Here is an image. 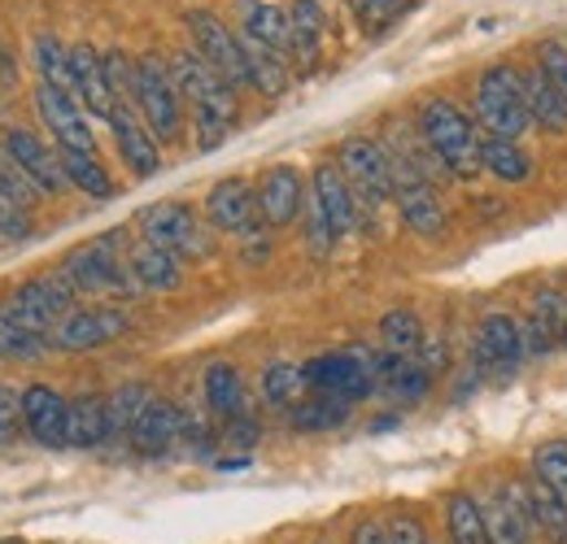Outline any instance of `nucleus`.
Segmentation results:
<instances>
[{
  "label": "nucleus",
  "mask_w": 567,
  "mask_h": 544,
  "mask_svg": "<svg viewBox=\"0 0 567 544\" xmlns=\"http://www.w3.org/2000/svg\"><path fill=\"white\" fill-rule=\"evenodd\" d=\"M319 40H323V4L319 0H292V9H288V49L297 57L315 62Z\"/></svg>",
  "instance_id": "c85d7f7f"
},
{
  "label": "nucleus",
  "mask_w": 567,
  "mask_h": 544,
  "mask_svg": "<svg viewBox=\"0 0 567 544\" xmlns=\"http://www.w3.org/2000/svg\"><path fill=\"white\" fill-rule=\"evenodd\" d=\"M445 519H450V536L454 544H489V523H485V505L472 492H454L445 501Z\"/></svg>",
  "instance_id": "7c9ffc66"
},
{
  "label": "nucleus",
  "mask_w": 567,
  "mask_h": 544,
  "mask_svg": "<svg viewBox=\"0 0 567 544\" xmlns=\"http://www.w3.org/2000/svg\"><path fill=\"white\" fill-rule=\"evenodd\" d=\"M132 101L141 105L144 127L157 139H175L179 136V87L171 79V70H162V62L141 57L136 62V83H132Z\"/></svg>",
  "instance_id": "0eeeda50"
},
{
  "label": "nucleus",
  "mask_w": 567,
  "mask_h": 544,
  "mask_svg": "<svg viewBox=\"0 0 567 544\" xmlns=\"http://www.w3.org/2000/svg\"><path fill=\"white\" fill-rule=\"evenodd\" d=\"M35 66L44 74V83L62 87V92H74V70H71V49L53 35H40L35 40Z\"/></svg>",
  "instance_id": "a19ab883"
},
{
  "label": "nucleus",
  "mask_w": 567,
  "mask_h": 544,
  "mask_svg": "<svg viewBox=\"0 0 567 544\" xmlns=\"http://www.w3.org/2000/svg\"><path fill=\"white\" fill-rule=\"evenodd\" d=\"M528 348L550 353L559 341H567V296L559 292H542L533 305V323H528Z\"/></svg>",
  "instance_id": "393cba45"
},
{
  "label": "nucleus",
  "mask_w": 567,
  "mask_h": 544,
  "mask_svg": "<svg viewBox=\"0 0 567 544\" xmlns=\"http://www.w3.org/2000/svg\"><path fill=\"white\" fill-rule=\"evenodd\" d=\"M58 274L71 283L74 292H123L127 283H136L127 262L118 258V240L114 236L110 240H92V244L66 253Z\"/></svg>",
  "instance_id": "6e6552de"
},
{
  "label": "nucleus",
  "mask_w": 567,
  "mask_h": 544,
  "mask_svg": "<svg viewBox=\"0 0 567 544\" xmlns=\"http://www.w3.org/2000/svg\"><path fill=\"white\" fill-rule=\"evenodd\" d=\"M354 544H393V541H389V527L384 523H362L354 532Z\"/></svg>",
  "instance_id": "de8ad7c7"
},
{
  "label": "nucleus",
  "mask_w": 567,
  "mask_h": 544,
  "mask_svg": "<svg viewBox=\"0 0 567 544\" xmlns=\"http://www.w3.org/2000/svg\"><path fill=\"white\" fill-rule=\"evenodd\" d=\"M71 70H74V96L96 114V118H110L114 114V92H110V79H105V57H96L87 44L71 49Z\"/></svg>",
  "instance_id": "412c9836"
},
{
  "label": "nucleus",
  "mask_w": 567,
  "mask_h": 544,
  "mask_svg": "<svg viewBox=\"0 0 567 544\" xmlns=\"http://www.w3.org/2000/svg\"><path fill=\"white\" fill-rule=\"evenodd\" d=\"M127 271L136 279V287H148V292H171V287H179V279H184L179 258L166 253V249H157V244H141V249L127 258Z\"/></svg>",
  "instance_id": "b1692460"
},
{
  "label": "nucleus",
  "mask_w": 567,
  "mask_h": 544,
  "mask_svg": "<svg viewBox=\"0 0 567 544\" xmlns=\"http://www.w3.org/2000/svg\"><path fill=\"white\" fill-rule=\"evenodd\" d=\"M18 422H22V393L0 388V444H9V440H13Z\"/></svg>",
  "instance_id": "c03bdc74"
},
{
  "label": "nucleus",
  "mask_w": 567,
  "mask_h": 544,
  "mask_svg": "<svg viewBox=\"0 0 567 544\" xmlns=\"http://www.w3.org/2000/svg\"><path fill=\"white\" fill-rule=\"evenodd\" d=\"M528 505L519 501L515 488H497L494 505L485 510L489 523V544H528Z\"/></svg>",
  "instance_id": "5701e85b"
},
{
  "label": "nucleus",
  "mask_w": 567,
  "mask_h": 544,
  "mask_svg": "<svg viewBox=\"0 0 567 544\" xmlns=\"http://www.w3.org/2000/svg\"><path fill=\"white\" fill-rule=\"evenodd\" d=\"M22 427L44 444V449H62L66 444V427H71V406L44 388V384H31L22 393Z\"/></svg>",
  "instance_id": "f3484780"
},
{
  "label": "nucleus",
  "mask_w": 567,
  "mask_h": 544,
  "mask_svg": "<svg viewBox=\"0 0 567 544\" xmlns=\"http://www.w3.org/2000/svg\"><path fill=\"white\" fill-rule=\"evenodd\" d=\"M528 514L537 519V527L550 536L555 544H567V505L546 488L533 479V492H528Z\"/></svg>",
  "instance_id": "4c0bfd02"
},
{
  "label": "nucleus",
  "mask_w": 567,
  "mask_h": 544,
  "mask_svg": "<svg viewBox=\"0 0 567 544\" xmlns=\"http://www.w3.org/2000/svg\"><path fill=\"white\" fill-rule=\"evenodd\" d=\"M13 74H18V70H13V62H9V53L0 49V79H13Z\"/></svg>",
  "instance_id": "09e8293b"
},
{
  "label": "nucleus",
  "mask_w": 567,
  "mask_h": 544,
  "mask_svg": "<svg viewBox=\"0 0 567 544\" xmlns=\"http://www.w3.org/2000/svg\"><path fill=\"white\" fill-rule=\"evenodd\" d=\"M110 127H114V144H118V157L127 161V170H132L136 179H153V175L162 170V153H157L153 132L144 127L136 114H132V105H127V101H118V105H114Z\"/></svg>",
  "instance_id": "4468645a"
},
{
  "label": "nucleus",
  "mask_w": 567,
  "mask_h": 544,
  "mask_svg": "<svg viewBox=\"0 0 567 544\" xmlns=\"http://www.w3.org/2000/svg\"><path fill=\"white\" fill-rule=\"evenodd\" d=\"M354 414V401H341V397H328V393H315L306 401L288 409V422L297 431H337L341 422H350Z\"/></svg>",
  "instance_id": "a878e982"
},
{
  "label": "nucleus",
  "mask_w": 567,
  "mask_h": 544,
  "mask_svg": "<svg viewBox=\"0 0 567 544\" xmlns=\"http://www.w3.org/2000/svg\"><path fill=\"white\" fill-rule=\"evenodd\" d=\"M420 139H424L427 157L454 175V179H476L481 166V136H476V123L454 105V101H441L432 96L420 109Z\"/></svg>",
  "instance_id": "f03ea898"
},
{
  "label": "nucleus",
  "mask_w": 567,
  "mask_h": 544,
  "mask_svg": "<svg viewBox=\"0 0 567 544\" xmlns=\"http://www.w3.org/2000/svg\"><path fill=\"white\" fill-rule=\"evenodd\" d=\"M402 4H406V0H354L358 18H362L371 31L384 27V22H393V18L402 13Z\"/></svg>",
  "instance_id": "37998d69"
},
{
  "label": "nucleus",
  "mask_w": 567,
  "mask_h": 544,
  "mask_svg": "<svg viewBox=\"0 0 567 544\" xmlns=\"http://www.w3.org/2000/svg\"><path fill=\"white\" fill-rule=\"evenodd\" d=\"M110 440V409L101 397H79L71 401V427H66V444L71 449H96Z\"/></svg>",
  "instance_id": "bb28decb"
},
{
  "label": "nucleus",
  "mask_w": 567,
  "mask_h": 544,
  "mask_svg": "<svg viewBox=\"0 0 567 544\" xmlns=\"http://www.w3.org/2000/svg\"><path fill=\"white\" fill-rule=\"evenodd\" d=\"M141 231H144V244H157V249L175 253L179 262H184V258H206V253H210V236L202 231L197 213L179 201L148 205V209L141 213Z\"/></svg>",
  "instance_id": "39448f33"
},
{
  "label": "nucleus",
  "mask_w": 567,
  "mask_h": 544,
  "mask_svg": "<svg viewBox=\"0 0 567 544\" xmlns=\"http://www.w3.org/2000/svg\"><path fill=\"white\" fill-rule=\"evenodd\" d=\"M537 66L546 70V79H550V83H555V87L567 96V49H564V44H542Z\"/></svg>",
  "instance_id": "79ce46f5"
},
{
  "label": "nucleus",
  "mask_w": 567,
  "mask_h": 544,
  "mask_svg": "<svg viewBox=\"0 0 567 544\" xmlns=\"http://www.w3.org/2000/svg\"><path fill=\"white\" fill-rule=\"evenodd\" d=\"M301 388H310V384H306V370L292 366V362H271V366L262 370V397H267L271 406L292 409L301 401Z\"/></svg>",
  "instance_id": "e433bc0d"
},
{
  "label": "nucleus",
  "mask_w": 567,
  "mask_h": 544,
  "mask_svg": "<svg viewBox=\"0 0 567 544\" xmlns=\"http://www.w3.org/2000/svg\"><path fill=\"white\" fill-rule=\"evenodd\" d=\"M0 544H22V541H0Z\"/></svg>",
  "instance_id": "3c124183"
},
{
  "label": "nucleus",
  "mask_w": 567,
  "mask_h": 544,
  "mask_svg": "<svg viewBox=\"0 0 567 544\" xmlns=\"http://www.w3.org/2000/svg\"><path fill=\"white\" fill-rule=\"evenodd\" d=\"M337 166L350 179V188L362 205L375 209V205L393 201V161H389L384 144L367 136H350L337 153Z\"/></svg>",
  "instance_id": "423d86ee"
},
{
  "label": "nucleus",
  "mask_w": 567,
  "mask_h": 544,
  "mask_svg": "<svg viewBox=\"0 0 567 544\" xmlns=\"http://www.w3.org/2000/svg\"><path fill=\"white\" fill-rule=\"evenodd\" d=\"M245 13V35L276 49V53H288V13H280L276 4H262V0H245L240 4Z\"/></svg>",
  "instance_id": "473e14b6"
},
{
  "label": "nucleus",
  "mask_w": 567,
  "mask_h": 544,
  "mask_svg": "<svg viewBox=\"0 0 567 544\" xmlns=\"http://www.w3.org/2000/svg\"><path fill=\"white\" fill-rule=\"evenodd\" d=\"M0 161H9V144H0Z\"/></svg>",
  "instance_id": "8fccbe9b"
},
{
  "label": "nucleus",
  "mask_w": 567,
  "mask_h": 544,
  "mask_svg": "<svg viewBox=\"0 0 567 544\" xmlns=\"http://www.w3.org/2000/svg\"><path fill=\"white\" fill-rule=\"evenodd\" d=\"M476 118L494 139H519L533 118L524 105V74L511 66H489L476 83Z\"/></svg>",
  "instance_id": "7ed1b4c3"
},
{
  "label": "nucleus",
  "mask_w": 567,
  "mask_h": 544,
  "mask_svg": "<svg viewBox=\"0 0 567 544\" xmlns=\"http://www.w3.org/2000/svg\"><path fill=\"white\" fill-rule=\"evenodd\" d=\"M44 344H49V336L31 332V327L9 310V301L0 305V357H18V362H27V357H40Z\"/></svg>",
  "instance_id": "f704fd0d"
},
{
  "label": "nucleus",
  "mask_w": 567,
  "mask_h": 544,
  "mask_svg": "<svg viewBox=\"0 0 567 544\" xmlns=\"http://www.w3.org/2000/svg\"><path fill=\"white\" fill-rule=\"evenodd\" d=\"M148 401H153V397H148L144 384H123V388L105 401V409H110V436H132V427L141 422V414Z\"/></svg>",
  "instance_id": "58836bf2"
},
{
  "label": "nucleus",
  "mask_w": 567,
  "mask_h": 544,
  "mask_svg": "<svg viewBox=\"0 0 567 544\" xmlns=\"http://www.w3.org/2000/svg\"><path fill=\"white\" fill-rule=\"evenodd\" d=\"M35 109H40V123L53 132L58 148H74V153H96L92 127H87L83 109L74 105L71 92H62V87H53V83H40V87H35Z\"/></svg>",
  "instance_id": "9b49d317"
},
{
  "label": "nucleus",
  "mask_w": 567,
  "mask_h": 544,
  "mask_svg": "<svg viewBox=\"0 0 567 544\" xmlns=\"http://www.w3.org/2000/svg\"><path fill=\"white\" fill-rule=\"evenodd\" d=\"M481 166L502 179V184H524L528 179V170H533V157L519 148V139H485L481 144Z\"/></svg>",
  "instance_id": "2f4dec72"
},
{
  "label": "nucleus",
  "mask_w": 567,
  "mask_h": 544,
  "mask_svg": "<svg viewBox=\"0 0 567 544\" xmlns=\"http://www.w3.org/2000/svg\"><path fill=\"white\" fill-rule=\"evenodd\" d=\"M58 161L71 179V188H79L92 201H110L114 197V179L105 175V166L96 161V153H74V148H58Z\"/></svg>",
  "instance_id": "cd10ccee"
},
{
  "label": "nucleus",
  "mask_w": 567,
  "mask_h": 544,
  "mask_svg": "<svg viewBox=\"0 0 567 544\" xmlns=\"http://www.w3.org/2000/svg\"><path fill=\"white\" fill-rule=\"evenodd\" d=\"M524 348H528L524 327H519L511 314H489V318L476 327V344H472L481 370H515L519 357H524Z\"/></svg>",
  "instance_id": "dca6fc26"
},
{
  "label": "nucleus",
  "mask_w": 567,
  "mask_h": 544,
  "mask_svg": "<svg viewBox=\"0 0 567 544\" xmlns=\"http://www.w3.org/2000/svg\"><path fill=\"white\" fill-rule=\"evenodd\" d=\"M389 541L393 544H424V532H420V523H415V519H398V523H389Z\"/></svg>",
  "instance_id": "49530a36"
},
{
  "label": "nucleus",
  "mask_w": 567,
  "mask_h": 544,
  "mask_svg": "<svg viewBox=\"0 0 567 544\" xmlns=\"http://www.w3.org/2000/svg\"><path fill=\"white\" fill-rule=\"evenodd\" d=\"M301 370H306V384L315 393H328V397H341V401H362L375 388L362 353H323V357L306 362Z\"/></svg>",
  "instance_id": "9d476101"
},
{
  "label": "nucleus",
  "mask_w": 567,
  "mask_h": 544,
  "mask_svg": "<svg viewBox=\"0 0 567 544\" xmlns=\"http://www.w3.org/2000/svg\"><path fill=\"white\" fill-rule=\"evenodd\" d=\"M184 440V409H175L171 401H148L141 414V422L132 427V444L144 458H162Z\"/></svg>",
  "instance_id": "aec40b11"
},
{
  "label": "nucleus",
  "mask_w": 567,
  "mask_h": 544,
  "mask_svg": "<svg viewBox=\"0 0 567 544\" xmlns=\"http://www.w3.org/2000/svg\"><path fill=\"white\" fill-rule=\"evenodd\" d=\"M9 144V153H13V161L22 166V175L40 188V192H62L71 179H66V170H62V161H58V153H49V144L40 136H31V132H9L4 136Z\"/></svg>",
  "instance_id": "6ab92c4d"
},
{
  "label": "nucleus",
  "mask_w": 567,
  "mask_h": 544,
  "mask_svg": "<svg viewBox=\"0 0 567 544\" xmlns=\"http://www.w3.org/2000/svg\"><path fill=\"white\" fill-rule=\"evenodd\" d=\"M245 44V62H249V83L262 92V96H284V87H288V70H284V57L276 49H267V44H258V40H240Z\"/></svg>",
  "instance_id": "72a5a7b5"
},
{
  "label": "nucleus",
  "mask_w": 567,
  "mask_h": 544,
  "mask_svg": "<svg viewBox=\"0 0 567 544\" xmlns=\"http://www.w3.org/2000/svg\"><path fill=\"white\" fill-rule=\"evenodd\" d=\"M533 479L546 483V488L567 505V440H546V444L533 453Z\"/></svg>",
  "instance_id": "ea45409f"
},
{
  "label": "nucleus",
  "mask_w": 567,
  "mask_h": 544,
  "mask_svg": "<svg viewBox=\"0 0 567 544\" xmlns=\"http://www.w3.org/2000/svg\"><path fill=\"white\" fill-rule=\"evenodd\" d=\"M206 406L218 418H245V384H240V370L227 366V362H214L206 370Z\"/></svg>",
  "instance_id": "c756f323"
},
{
  "label": "nucleus",
  "mask_w": 567,
  "mask_h": 544,
  "mask_svg": "<svg viewBox=\"0 0 567 544\" xmlns=\"http://www.w3.org/2000/svg\"><path fill=\"white\" fill-rule=\"evenodd\" d=\"M206 213L218 231L231 236H258L262 231V209H258V192L245 179H218L206 197Z\"/></svg>",
  "instance_id": "f8f14e48"
},
{
  "label": "nucleus",
  "mask_w": 567,
  "mask_h": 544,
  "mask_svg": "<svg viewBox=\"0 0 567 544\" xmlns=\"http://www.w3.org/2000/svg\"><path fill=\"white\" fill-rule=\"evenodd\" d=\"M254 192H258L262 222H271V227L297 222V213H301V205H306V184H301V175H297L292 166H271V170L258 179Z\"/></svg>",
  "instance_id": "a211bd4d"
},
{
  "label": "nucleus",
  "mask_w": 567,
  "mask_h": 544,
  "mask_svg": "<svg viewBox=\"0 0 567 544\" xmlns=\"http://www.w3.org/2000/svg\"><path fill=\"white\" fill-rule=\"evenodd\" d=\"M31 236V218L22 205L0 201V240H27Z\"/></svg>",
  "instance_id": "a18cd8bd"
},
{
  "label": "nucleus",
  "mask_w": 567,
  "mask_h": 544,
  "mask_svg": "<svg viewBox=\"0 0 567 544\" xmlns=\"http://www.w3.org/2000/svg\"><path fill=\"white\" fill-rule=\"evenodd\" d=\"M74 296H79V292H74L62 274H35V279H27V283L9 296V310H13L31 332L53 336V332L74 314Z\"/></svg>",
  "instance_id": "20e7f679"
},
{
  "label": "nucleus",
  "mask_w": 567,
  "mask_h": 544,
  "mask_svg": "<svg viewBox=\"0 0 567 544\" xmlns=\"http://www.w3.org/2000/svg\"><path fill=\"white\" fill-rule=\"evenodd\" d=\"M310 188H315V213L328 222V231L341 240V236H350L358 227V197L354 188H350V179L341 175V166H315V179H310Z\"/></svg>",
  "instance_id": "ddd939ff"
},
{
  "label": "nucleus",
  "mask_w": 567,
  "mask_h": 544,
  "mask_svg": "<svg viewBox=\"0 0 567 544\" xmlns=\"http://www.w3.org/2000/svg\"><path fill=\"white\" fill-rule=\"evenodd\" d=\"M188 31H193V44H197V53H202V62L214 66L231 87H254L249 83V62H245V44L214 18L206 9H193L188 18Z\"/></svg>",
  "instance_id": "1a4fd4ad"
},
{
  "label": "nucleus",
  "mask_w": 567,
  "mask_h": 544,
  "mask_svg": "<svg viewBox=\"0 0 567 544\" xmlns=\"http://www.w3.org/2000/svg\"><path fill=\"white\" fill-rule=\"evenodd\" d=\"M171 79L197 109V144L206 153L218 148L231 132V123H236V87L214 66H206L202 53H179L171 62Z\"/></svg>",
  "instance_id": "f257e3e1"
},
{
  "label": "nucleus",
  "mask_w": 567,
  "mask_h": 544,
  "mask_svg": "<svg viewBox=\"0 0 567 544\" xmlns=\"http://www.w3.org/2000/svg\"><path fill=\"white\" fill-rule=\"evenodd\" d=\"M524 105H528V118L542 127V132H567V96L546 79V70H524Z\"/></svg>",
  "instance_id": "4be33fe9"
},
{
  "label": "nucleus",
  "mask_w": 567,
  "mask_h": 544,
  "mask_svg": "<svg viewBox=\"0 0 567 544\" xmlns=\"http://www.w3.org/2000/svg\"><path fill=\"white\" fill-rule=\"evenodd\" d=\"M380 341L389 353H415L420 344H424V323H420V314L415 310H389L384 318H380Z\"/></svg>",
  "instance_id": "c9c22d12"
},
{
  "label": "nucleus",
  "mask_w": 567,
  "mask_h": 544,
  "mask_svg": "<svg viewBox=\"0 0 567 544\" xmlns=\"http://www.w3.org/2000/svg\"><path fill=\"white\" fill-rule=\"evenodd\" d=\"M127 314L123 310H74L71 318L53 332V344L66 348V353H87V348H101V344L118 341L127 332Z\"/></svg>",
  "instance_id": "2eb2a0df"
}]
</instances>
